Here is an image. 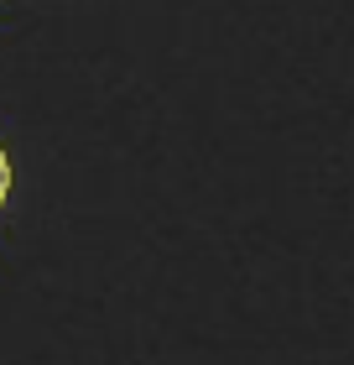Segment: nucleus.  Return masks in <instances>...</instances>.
Masks as SVG:
<instances>
[{
  "label": "nucleus",
  "instance_id": "1",
  "mask_svg": "<svg viewBox=\"0 0 354 365\" xmlns=\"http://www.w3.org/2000/svg\"><path fill=\"white\" fill-rule=\"evenodd\" d=\"M6 193H11V162H6V152H0V204H6Z\"/></svg>",
  "mask_w": 354,
  "mask_h": 365
}]
</instances>
